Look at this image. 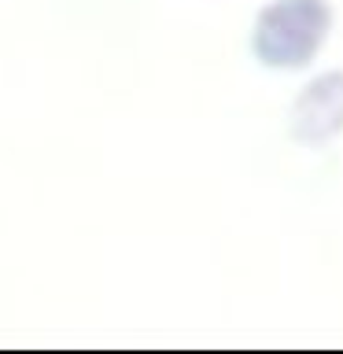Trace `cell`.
Here are the masks:
<instances>
[]
</instances>
